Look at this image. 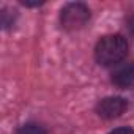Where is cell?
<instances>
[{"label": "cell", "instance_id": "6da1fadb", "mask_svg": "<svg viewBox=\"0 0 134 134\" xmlns=\"http://www.w3.org/2000/svg\"><path fill=\"white\" fill-rule=\"evenodd\" d=\"M128 54V41L121 35H106L95 46V60L101 66H117Z\"/></svg>", "mask_w": 134, "mask_h": 134}, {"label": "cell", "instance_id": "7a4b0ae2", "mask_svg": "<svg viewBox=\"0 0 134 134\" xmlns=\"http://www.w3.org/2000/svg\"><path fill=\"white\" fill-rule=\"evenodd\" d=\"M88 19H90V10L85 3H81V2L66 3L60 13L62 27L70 32L82 29L88 22Z\"/></svg>", "mask_w": 134, "mask_h": 134}, {"label": "cell", "instance_id": "3957f363", "mask_svg": "<svg viewBox=\"0 0 134 134\" xmlns=\"http://www.w3.org/2000/svg\"><path fill=\"white\" fill-rule=\"evenodd\" d=\"M126 109H128V101L120 96H107L98 101L96 104V114L106 120L118 118L121 114H125Z\"/></svg>", "mask_w": 134, "mask_h": 134}, {"label": "cell", "instance_id": "277c9868", "mask_svg": "<svg viewBox=\"0 0 134 134\" xmlns=\"http://www.w3.org/2000/svg\"><path fill=\"white\" fill-rule=\"evenodd\" d=\"M112 84L118 88H131L134 87V62L121 65L112 73Z\"/></svg>", "mask_w": 134, "mask_h": 134}, {"label": "cell", "instance_id": "5b68a950", "mask_svg": "<svg viewBox=\"0 0 134 134\" xmlns=\"http://www.w3.org/2000/svg\"><path fill=\"white\" fill-rule=\"evenodd\" d=\"M16 134H47V131L40 123H25L18 128Z\"/></svg>", "mask_w": 134, "mask_h": 134}, {"label": "cell", "instance_id": "8992f818", "mask_svg": "<svg viewBox=\"0 0 134 134\" xmlns=\"http://www.w3.org/2000/svg\"><path fill=\"white\" fill-rule=\"evenodd\" d=\"M109 134H134V129L128 128V126H123V128H117V129L110 131Z\"/></svg>", "mask_w": 134, "mask_h": 134}, {"label": "cell", "instance_id": "52a82bcc", "mask_svg": "<svg viewBox=\"0 0 134 134\" xmlns=\"http://www.w3.org/2000/svg\"><path fill=\"white\" fill-rule=\"evenodd\" d=\"M21 3L25 5V7H40V5L44 3V0H22Z\"/></svg>", "mask_w": 134, "mask_h": 134}, {"label": "cell", "instance_id": "ba28073f", "mask_svg": "<svg viewBox=\"0 0 134 134\" xmlns=\"http://www.w3.org/2000/svg\"><path fill=\"white\" fill-rule=\"evenodd\" d=\"M128 25H129V30H131V32L134 33V16H132L131 19H129V22H128Z\"/></svg>", "mask_w": 134, "mask_h": 134}]
</instances>
